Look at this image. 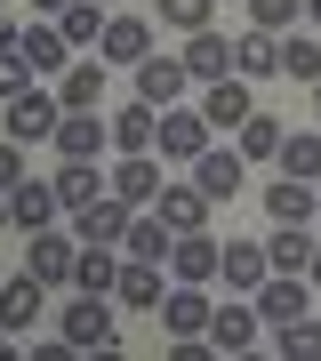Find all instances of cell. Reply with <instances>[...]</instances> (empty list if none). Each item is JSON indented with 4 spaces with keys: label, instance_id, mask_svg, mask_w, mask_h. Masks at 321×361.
Wrapping results in <instances>:
<instances>
[{
    "label": "cell",
    "instance_id": "cell-1",
    "mask_svg": "<svg viewBox=\"0 0 321 361\" xmlns=\"http://www.w3.org/2000/svg\"><path fill=\"white\" fill-rule=\"evenodd\" d=\"M64 345H73V353H89V345H97V353H113V345H121V329H113V305L80 289L73 305H64Z\"/></svg>",
    "mask_w": 321,
    "mask_h": 361
},
{
    "label": "cell",
    "instance_id": "cell-2",
    "mask_svg": "<svg viewBox=\"0 0 321 361\" xmlns=\"http://www.w3.org/2000/svg\"><path fill=\"white\" fill-rule=\"evenodd\" d=\"M128 217H137V209H128V201L113 193V185H104V193H97L89 209H73V233H80V241H89V249H121Z\"/></svg>",
    "mask_w": 321,
    "mask_h": 361
},
{
    "label": "cell",
    "instance_id": "cell-3",
    "mask_svg": "<svg viewBox=\"0 0 321 361\" xmlns=\"http://www.w3.org/2000/svg\"><path fill=\"white\" fill-rule=\"evenodd\" d=\"M56 121H64V104H56L49 89H40V80L8 97V137H16V145H40V137H56Z\"/></svg>",
    "mask_w": 321,
    "mask_h": 361
},
{
    "label": "cell",
    "instance_id": "cell-4",
    "mask_svg": "<svg viewBox=\"0 0 321 361\" xmlns=\"http://www.w3.org/2000/svg\"><path fill=\"white\" fill-rule=\"evenodd\" d=\"M209 313H217V305H209L193 281L161 289V329H169V337H209Z\"/></svg>",
    "mask_w": 321,
    "mask_h": 361
},
{
    "label": "cell",
    "instance_id": "cell-5",
    "mask_svg": "<svg viewBox=\"0 0 321 361\" xmlns=\"http://www.w3.org/2000/svg\"><path fill=\"white\" fill-rule=\"evenodd\" d=\"M97 56L104 65H145V56H153V25H145V16H104Z\"/></svg>",
    "mask_w": 321,
    "mask_h": 361
},
{
    "label": "cell",
    "instance_id": "cell-6",
    "mask_svg": "<svg viewBox=\"0 0 321 361\" xmlns=\"http://www.w3.org/2000/svg\"><path fill=\"white\" fill-rule=\"evenodd\" d=\"M217 257H225V249L209 241V233H177V241H169V273H177V281H193V289L217 281Z\"/></svg>",
    "mask_w": 321,
    "mask_h": 361
},
{
    "label": "cell",
    "instance_id": "cell-7",
    "mask_svg": "<svg viewBox=\"0 0 321 361\" xmlns=\"http://www.w3.org/2000/svg\"><path fill=\"white\" fill-rule=\"evenodd\" d=\"M161 153L169 161H193V153H201V145H209V121H201V104H169V113H161Z\"/></svg>",
    "mask_w": 321,
    "mask_h": 361
},
{
    "label": "cell",
    "instance_id": "cell-8",
    "mask_svg": "<svg viewBox=\"0 0 321 361\" xmlns=\"http://www.w3.org/2000/svg\"><path fill=\"white\" fill-rule=\"evenodd\" d=\"M185 80H193L185 56H145V65H137V97L169 113V104H185Z\"/></svg>",
    "mask_w": 321,
    "mask_h": 361
},
{
    "label": "cell",
    "instance_id": "cell-9",
    "mask_svg": "<svg viewBox=\"0 0 321 361\" xmlns=\"http://www.w3.org/2000/svg\"><path fill=\"white\" fill-rule=\"evenodd\" d=\"M161 289H169V281H161V265H153V257H121L113 297H121L128 313H161Z\"/></svg>",
    "mask_w": 321,
    "mask_h": 361
},
{
    "label": "cell",
    "instance_id": "cell-10",
    "mask_svg": "<svg viewBox=\"0 0 321 361\" xmlns=\"http://www.w3.org/2000/svg\"><path fill=\"white\" fill-rule=\"evenodd\" d=\"M56 185H40V177H25V185H8V225H25V233H49L56 225Z\"/></svg>",
    "mask_w": 321,
    "mask_h": 361
},
{
    "label": "cell",
    "instance_id": "cell-11",
    "mask_svg": "<svg viewBox=\"0 0 321 361\" xmlns=\"http://www.w3.org/2000/svg\"><path fill=\"white\" fill-rule=\"evenodd\" d=\"M297 313H305V273H265V281H257V322H297Z\"/></svg>",
    "mask_w": 321,
    "mask_h": 361
},
{
    "label": "cell",
    "instance_id": "cell-12",
    "mask_svg": "<svg viewBox=\"0 0 321 361\" xmlns=\"http://www.w3.org/2000/svg\"><path fill=\"white\" fill-rule=\"evenodd\" d=\"M104 137H113V153H153V137H161V121H153V104H121L113 121H104Z\"/></svg>",
    "mask_w": 321,
    "mask_h": 361
},
{
    "label": "cell",
    "instance_id": "cell-13",
    "mask_svg": "<svg viewBox=\"0 0 321 361\" xmlns=\"http://www.w3.org/2000/svg\"><path fill=\"white\" fill-rule=\"evenodd\" d=\"M193 185H201L209 201H233V193H241V153H217V145H201V153H193Z\"/></svg>",
    "mask_w": 321,
    "mask_h": 361
},
{
    "label": "cell",
    "instance_id": "cell-14",
    "mask_svg": "<svg viewBox=\"0 0 321 361\" xmlns=\"http://www.w3.org/2000/svg\"><path fill=\"white\" fill-rule=\"evenodd\" d=\"M257 113V104H249V80H209V97H201V121H209V129H241V121Z\"/></svg>",
    "mask_w": 321,
    "mask_h": 361
},
{
    "label": "cell",
    "instance_id": "cell-15",
    "mask_svg": "<svg viewBox=\"0 0 321 361\" xmlns=\"http://www.w3.org/2000/svg\"><path fill=\"white\" fill-rule=\"evenodd\" d=\"M104 185H113L128 209H137V201H161V161H153V153H121V169H113Z\"/></svg>",
    "mask_w": 321,
    "mask_h": 361
},
{
    "label": "cell",
    "instance_id": "cell-16",
    "mask_svg": "<svg viewBox=\"0 0 321 361\" xmlns=\"http://www.w3.org/2000/svg\"><path fill=\"white\" fill-rule=\"evenodd\" d=\"M73 257H80V241H64V233L49 225V233H32V257H25V273H40V281H73Z\"/></svg>",
    "mask_w": 321,
    "mask_h": 361
},
{
    "label": "cell",
    "instance_id": "cell-17",
    "mask_svg": "<svg viewBox=\"0 0 321 361\" xmlns=\"http://www.w3.org/2000/svg\"><path fill=\"white\" fill-rule=\"evenodd\" d=\"M161 225L169 233H201L209 225V193L201 185H161Z\"/></svg>",
    "mask_w": 321,
    "mask_h": 361
},
{
    "label": "cell",
    "instance_id": "cell-18",
    "mask_svg": "<svg viewBox=\"0 0 321 361\" xmlns=\"http://www.w3.org/2000/svg\"><path fill=\"white\" fill-rule=\"evenodd\" d=\"M209 345L217 353H249L257 345V305H217L209 313Z\"/></svg>",
    "mask_w": 321,
    "mask_h": 361
},
{
    "label": "cell",
    "instance_id": "cell-19",
    "mask_svg": "<svg viewBox=\"0 0 321 361\" xmlns=\"http://www.w3.org/2000/svg\"><path fill=\"white\" fill-rule=\"evenodd\" d=\"M40 305H49V281H40V273H16V281L0 289V313H8V329H32V322H40Z\"/></svg>",
    "mask_w": 321,
    "mask_h": 361
},
{
    "label": "cell",
    "instance_id": "cell-20",
    "mask_svg": "<svg viewBox=\"0 0 321 361\" xmlns=\"http://www.w3.org/2000/svg\"><path fill=\"white\" fill-rule=\"evenodd\" d=\"M273 56H281V40L249 25L241 40H233V80H265V73H281V65H273Z\"/></svg>",
    "mask_w": 321,
    "mask_h": 361
},
{
    "label": "cell",
    "instance_id": "cell-21",
    "mask_svg": "<svg viewBox=\"0 0 321 361\" xmlns=\"http://www.w3.org/2000/svg\"><path fill=\"white\" fill-rule=\"evenodd\" d=\"M185 73H193V80H225V73H233V40H225V32H193V40H185Z\"/></svg>",
    "mask_w": 321,
    "mask_h": 361
},
{
    "label": "cell",
    "instance_id": "cell-22",
    "mask_svg": "<svg viewBox=\"0 0 321 361\" xmlns=\"http://www.w3.org/2000/svg\"><path fill=\"white\" fill-rule=\"evenodd\" d=\"M265 209H273V225H305V217H321V193H313L305 177H281L265 193Z\"/></svg>",
    "mask_w": 321,
    "mask_h": 361
},
{
    "label": "cell",
    "instance_id": "cell-23",
    "mask_svg": "<svg viewBox=\"0 0 321 361\" xmlns=\"http://www.w3.org/2000/svg\"><path fill=\"white\" fill-rule=\"evenodd\" d=\"M217 273H225V289H257L265 281V241H225V257H217Z\"/></svg>",
    "mask_w": 321,
    "mask_h": 361
},
{
    "label": "cell",
    "instance_id": "cell-24",
    "mask_svg": "<svg viewBox=\"0 0 321 361\" xmlns=\"http://www.w3.org/2000/svg\"><path fill=\"white\" fill-rule=\"evenodd\" d=\"M97 145H104V121L97 113H64L56 121V153L64 161H97Z\"/></svg>",
    "mask_w": 321,
    "mask_h": 361
},
{
    "label": "cell",
    "instance_id": "cell-25",
    "mask_svg": "<svg viewBox=\"0 0 321 361\" xmlns=\"http://www.w3.org/2000/svg\"><path fill=\"white\" fill-rule=\"evenodd\" d=\"M16 49H25V65H32V73H56L64 56H73V40H64L56 25H25V32H16Z\"/></svg>",
    "mask_w": 321,
    "mask_h": 361
},
{
    "label": "cell",
    "instance_id": "cell-26",
    "mask_svg": "<svg viewBox=\"0 0 321 361\" xmlns=\"http://www.w3.org/2000/svg\"><path fill=\"white\" fill-rule=\"evenodd\" d=\"M97 97H104V65H64V80H56L64 113H97Z\"/></svg>",
    "mask_w": 321,
    "mask_h": 361
},
{
    "label": "cell",
    "instance_id": "cell-27",
    "mask_svg": "<svg viewBox=\"0 0 321 361\" xmlns=\"http://www.w3.org/2000/svg\"><path fill=\"white\" fill-rule=\"evenodd\" d=\"M49 185H56V201H64V209H89V201L104 193V177H97V161H64V169H56Z\"/></svg>",
    "mask_w": 321,
    "mask_h": 361
},
{
    "label": "cell",
    "instance_id": "cell-28",
    "mask_svg": "<svg viewBox=\"0 0 321 361\" xmlns=\"http://www.w3.org/2000/svg\"><path fill=\"white\" fill-rule=\"evenodd\" d=\"M73 281L89 289V297H113V281H121V257H113V249H89V241H80V257H73Z\"/></svg>",
    "mask_w": 321,
    "mask_h": 361
},
{
    "label": "cell",
    "instance_id": "cell-29",
    "mask_svg": "<svg viewBox=\"0 0 321 361\" xmlns=\"http://www.w3.org/2000/svg\"><path fill=\"white\" fill-rule=\"evenodd\" d=\"M169 241H177V233H169L161 217H128V233H121V249H128V257H169Z\"/></svg>",
    "mask_w": 321,
    "mask_h": 361
},
{
    "label": "cell",
    "instance_id": "cell-30",
    "mask_svg": "<svg viewBox=\"0 0 321 361\" xmlns=\"http://www.w3.org/2000/svg\"><path fill=\"white\" fill-rule=\"evenodd\" d=\"M233 153H241V161H273V153H281V121H273V113H249Z\"/></svg>",
    "mask_w": 321,
    "mask_h": 361
},
{
    "label": "cell",
    "instance_id": "cell-31",
    "mask_svg": "<svg viewBox=\"0 0 321 361\" xmlns=\"http://www.w3.org/2000/svg\"><path fill=\"white\" fill-rule=\"evenodd\" d=\"M56 32L73 40V49H97V40H104V8H97V0H73V8L56 16Z\"/></svg>",
    "mask_w": 321,
    "mask_h": 361
},
{
    "label": "cell",
    "instance_id": "cell-32",
    "mask_svg": "<svg viewBox=\"0 0 321 361\" xmlns=\"http://www.w3.org/2000/svg\"><path fill=\"white\" fill-rule=\"evenodd\" d=\"M305 257H313V241L297 225H273V241H265V265L273 273H305Z\"/></svg>",
    "mask_w": 321,
    "mask_h": 361
},
{
    "label": "cell",
    "instance_id": "cell-33",
    "mask_svg": "<svg viewBox=\"0 0 321 361\" xmlns=\"http://www.w3.org/2000/svg\"><path fill=\"white\" fill-rule=\"evenodd\" d=\"M273 161H281V177H321V137H281V153H273Z\"/></svg>",
    "mask_w": 321,
    "mask_h": 361
},
{
    "label": "cell",
    "instance_id": "cell-34",
    "mask_svg": "<svg viewBox=\"0 0 321 361\" xmlns=\"http://www.w3.org/2000/svg\"><path fill=\"white\" fill-rule=\"evenodd\" d=\"M273 65H281L289 80H321V49H313L305 32H289V40H281V56H273Z\"/></svg>",
    "mask_w": 321,
    "mask_h": 361
},
{
    "label": "cell",
    "instance_id": "cell-35",
    "mask_svg": "<svg viewBox=\"0 0 321 361\" xmlns=\"http://www.w3.org/2000/svg\"><path fill=\"white\" fill-rule=\"evenodd\" d=\"M281 361H321V322H281Z\"/></svg>",
    "mask_w": 321,
    "mask_h": 361
},
{
    "label": "cell",
    "instance_id": "cell-36",
    "mask_svg": "<svg viewBox=\"0 0 321 361\" xmlns=\"http://www.w3.org/2000/svg\"><path fill=\"white\" fill-rule=\"evenodd\" d=\"M32 65H25V49H16V32H0V97H16V89H32Z\"/></svg>",
    "mask_w": 321,
    "mask_h": 361
},
{
    "label": "cell",
    "instance_id": "cell-37",
    "mask_svg": "<svg viewBox=\"0 0 321 361\" xmlns=\"http://www.w3.org/2000/svg\"><path fill=\"white\" fill-rule=\"evenodd\" d=\"M161 16L177 32H209V0H161Z\"/></svg>",
    "mask_w": 321,
    "mask_h": 361
},
{
    "label": "cell",
    "instance_id": "cell-38",
    "mask_svg": "<svg viewBox=\"0 0 321 361\" xmlns=\"http://www.w3.org/2000/svg\"><path fill=\"white\" fill-rule=\"evenodd\" d=\"M305 8V0H249V16H257V32H281L289 16Z\"/></svg>",
    "mask_w": 321,
    "mask_h": 361
},
{
    "label": "cell",
    "instance_id": "cell-39",
    "mask_svg": "<svg viewBox=\"0 0 321 361\" xmlns=\"http://www.w3.org/2000/svg\"><path fill=\"white\" fill-rule=\"evenodd\" d=\"M8 185H25V145H16V137L0 145V193H8Z\"/></svg>",
    "mask_w": 321,
    "mask_h": 361
},
{
    "label": "cell",
    "instance_id": "cell-40",
    "mask_svg": "<svg viewBox=\"0 0 321 361\" xmlns=\"http://www.w3.org/2000/svg\"><path fill=\"white\" fill-rule=\"evenodd\" d=\"M32 8H40V16H64V8H73V0H32Z\"/></svg>",
    "mask_w": 321,
    "mask_h": 361
},
{
    "label": "cell",
    "instance_id": "cell-41",
    "mask_svg": "<svg viewBox=\"0 0 321 361\" xmlns=\"http://www.w3.org/2000/svg\"><path fill=\"white\" fill-rule=\"evenodd\" d=\"M305 281H321V249H313V257H305Z\"/></svg>",
    "mask_w": 321,
    "mask_h": 361
},
{
    "label": "cell",
    "instance_id": "cell-42",
    "mask_svg": "<svg viewBox=\"0 0 321 361\" xmlns=\"http://www.w3.org/2000/svg\"><path fill=\"white\" fill-rule=\"evenodd\" d=\"M305 16H313V25H321V0H305Z\"/></svg>",
    "mask_w": 321,
    "mask_h": 361
},
{
    "label": "cell",
    "instance_id": "cell-43",
    "mask_svg": "<svg viewBox=\"0 0 321 361\" xmlns=\"http://www.w3.org/2000/svg\"><path fill=\"white\" fill-rule=\"evenodd\" d=\"M0 345H8V313H0Z\"/></svg>",
    "mask_w": 321,
    "mask_h": 361
},
{
    "label": "cell",
    "instance_id": "cell-44",
    "mask_svg": "<svg viewBox=\"0 0 321 361\" xmlns=\"http://www.w3.org/2000/svg\"><path fill=\"white\" fill-rule=\"evenodd\" d=\"M0 233H8V201H0Z\"/></svg>",
    "mask_w": 321,
    "mask_h": 361
},
{
    "label": "cell",
    "instance_id": "cell-45",
    "mask_svg": "<svg viewBox=\"0 0 321 361\" xmlns=\"http://www.w3.org/2000/svg\"><path fill=\"white\" fill-rule=\"evenodd\" d=\"M313 104H321V80H313Z\"/></svg>",
    "mask_w": 321,
    "mask_h": 361
},
{
    "label": "cell",
    "instance_id": "cell-46",
    "mask_svg": "<svg viewBox=\"0 0 321 361\" xmlns=\"http://www.w3.org/2000/svg\"><path fill=\"white\" fill-rule=\"evenodd\" d=\"M0 32H8V16H0Z\"/></svg>",
    "mask_w": 321,
    "mask_h": 361
},
{
    "label": "cell",
    "instance_id": "cell-47",
    "mask_svg": "<svg viewBox=\"0 0 321 361\" xmlns=\"http://www.w3.org/2000/svg\"><path fill=\"white\" fill-rule=\"evenodd\" d=\"M97 8H104V0H97Z\"/></svg>",
    "mask_w": 321,
    "mask_h": 361
}]
</instances>
